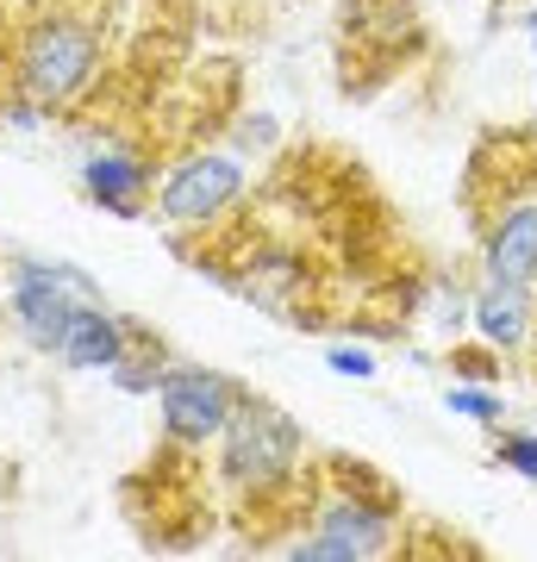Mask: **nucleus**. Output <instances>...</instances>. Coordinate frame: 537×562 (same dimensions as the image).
I'll return each mask as SVG.
<instances>
[{
	"instance_id": "obj_1",
	"label": "nucleus",
	"mask_w": 537,
	"mask_h": 562,
	"mask_svg": "<svg viewBox=\"0 0 537 562\" xmlns=\"http://www.w3.org/2000/svg\"><path fill=\"white\" fill-rule=\"evenodd\" d=\"M107 69V0H25L13 25V88L44 113H69Z\"/></svg>"
},
{
	"instance_id": "obj_2",
	"label": "nucleus",
	"mask_w": 537,
	"mask_h": 562,
	"mask_svg": "<svg viewBox=\"0 0 537 562\" xmlns=\"http://www.w3.org/2000/svg\"><path fill=\"white\" fill-rule=\"evenodd\" d=\"M288 562H376L400 550V513L376 482H332L306 506V531L276 543Z\"/></svg>"
},
{
	"instance_id": "obj_3",
	"label": "nucleus",
	"mask_w": 537,
	"mask_h": 562,
	"mask_svg": "<svg viewBox=\"0 0 537 562\" xmlns=\"http://www.w3.org/2000/svg\"><path fill=\"white\" fill-rule=\"evenodd\" d=\"M300 457H306V431L257 394H244L220 431V482L232 494H281L300 475Z\"/></svg>"
},
{
	"instance_id": "obj_4",
	"label": "nucleus",
	"mask_w": 537,
	"mask_h": 562,
	"mask_svg": "<svg viewBox=\"0 0 537 562\" xmlns=\"http://www.w3.org/2000/svg\"><path fill=\"white\" fill-rule=\"evenodd\" d=\"M244 194H250V157L238 144H200V150H181L157 176L150 213L169 232H213Z\"/></svg>"
},
{
	"instance_id": "obj_5",
	"label": "nucleus",
	"mask_w": 537,
	"mask_h": 562,
	"mask_svg": "<svg viewBox=\"0 0 537 562\" xmlns=\"http://www.w3.org/2000/svg\"><path fill=\"white\" fill-rule=\"evenodd\" d=\"M7 301H13V325L38 357H57L69 331L81 325L88 306H100V288L81 276L76 262H44V257H20L7 276Z\"/></svg>"
},
{
	"instance_id": "obj_6",
	"label": "nucleus",
	"mask_w": 537,
	"mask_h": 562,
	"mask_svg": "<svg viewBox=\"0 0 537 562\" xmlns=\"http://www.w3.org/2000/svg\"><path fill=\"white\" fill-rule=\"evenodd\" d=\"M250 394L244 382L220 375V369H200V362H169V375L157 387V413L163 431L176 443H220L225 419L238 413V401Z\"/></svg>"
},
{
	"instance_id": "obj_7",
	"label": "nucleus",
	"mask_w": 537,
	"mask_h": 562,
	"mask_svg": "<svg viewBox=\"0 0 537 562\" xmlns=\"http://www.w3.org/2000/svg\"><path fill=\"white\" fill-rule=\"evenodd\" d=\"M157 176H163V169L144 157L138 144L107 138V144H94V150L81 157L76 188H81V201L100 206L107 220H144L150 201H157Z\"/></svg>"
},
{
	"instance_id": "obj_8",
	"label": "nucleus",
	"mask_w": 537,
	"mask_h": 562,
	"mask_svg": "<svg viewBox=\"0 0 537 562\" xmlns=\"http://www.w3.org/2000/svg\"><path fill=\"white\" fill-rule=\"evenodd\" d=\"M481 276L537 288V194H513V201L488 220V238H481Z\"/></svg>"
},
{
	"instance_id": "obj_9",
	"label": "nucleus",
	"mask_w": 537,
	"mask_h": 562,
	"mask_svg": "<svg viewBox=\"0 0 537 562\" xmlns=\"http://www.w3.org/2000/svg\"><path fill=\"white\" fill-rule=\"evenodd\" d=\"M469 319H476L481 344H494V350H532L537 344V288L481 276L476 301H469Z\"/></svg>"
},
{
	"instance_id": "obj_10",
	"label": "nucleus",
	"mask_w": 537,
	"mask_h": 562,
	"mask_svg": "<svg viewBox=\"0 0 537 562\" xmlns=\"http://www.w3.org/2000/svg\"><path fill=\"white\" fill-rule=\"evenodd\" d=\"M232 288H238L250 306H262V313H276V319H288L300 301V288H306V262L294 257V250H257V257L244 262V269H232Z\"/></svg>"
},
{
	"instance_id": "obj_11",
	"label": "nucleus",
	"mask_w": 537,
	"mask_h": 562,
	"mask_svg": "<svg viewBox=\"0 0 537 562\" xmlns=\"http://www.w3.org/2000/svg\"><path fill=\"white\" fill-rule=\"evenodd\" d=\"M125 350H132V319H120L113 306L100 301V306L81 313V325L69 331V344L57 350V362H63V369H113Z\"/></svg>"
},
{
	"instance_id": "obj_12",
	"label": "nucleus",
	"mask_w": 537,
	"mask_h": 562,
	"mask_svg": "<svg viewBox=\"0 0 537 562\" xmlns=\"http://www.w3.org/2000/svg\"><path fill=\"white\" fill-rule=\"evenodd\" d=\"M444 406H450L457 419H476V425H500V419H506V401H500L488 382H457V387H444Z\"/></svg>"
},
{
	"instance_id": "obj_13",
	"label": "nucleus",
	"mask_w": 537,
	"mask_h": 562,
	"mask_svg": "<svg viewBox=\"0 0 537 562\" xmlns=\"http://www.w3.org/2000/svg\"><path fill=\"white\" fill-rule=\"evenodd\" d=\"M494 462L506 469V475H518V482L537 487V431H500V438H494Z\"/></svg>"
},
{
	"instance_id": "obj_14",
	"label": "nucleus",
	"mask_w": 537,
	"mask_h": 562,
	"mask_svg": "<svg viewBox=\"0 0 537 562\" xmlns=\"http://www.w3.org/2000/svg\"><path fill=\"white\" fill-rule=\"evenodd\" d=\"M325 369H332V375H344V382H376L381 357L369 350V344H332V350H325Z\"/></svg>"
},
{
	"instance_id": "obj_15",
	"label": "nucleus",
	"mask_w": 537,
	"mask_h": 562,
	"mask_svg": "<svg viewBox=\"0 0 537 562\" xmlns=\"http://www.w3.org/2000/svg\"><path fill=\"white\" fill-rule=\"evenodd\" d=\"M281 144V125L269 120V113H244L238 120V150L250 157V150H276Z\"/></svg>"
},
{
	"instance_id": "obj_16",
	"label": "nucleus",
	"mask_w": 537,
	"mask_h": 562,
	"mask_svg": "<svg viewBox=\"0 0 537 562\" xmlns=\"http://www.w3.org/2000/svg\"><path fill=\"white\" fill-rule=\"evenodd\" d=\"M457 375H462V382H494L500 369H494L488 357H462V369H457Z\"/></svg>"
},
{
	"instance_id": "obj_17",
	"label": "nucleus",
	"mask_w": 537,
	"mask_h": 562,
	"mask_svg": "<svg viewBox=\"0 0 537 562\" xmlns=\"http://www.w3.org/2000/svg\"><path fill=\"white\" fill-rule=\"evenodd\" d=\"M7 94H13V44L0 38V101H7Z\"/></svg>"
},
{
	"instance_id": "obj_18",
	"label": "nucleus",
	"mask_w": 537,
	"mask_h": 562,
	"mask_svg": "<svg viewBox=\"0 0 537 562\" xmlns=\"http://www.w3.org/2000/svg\"><path fill=\"white\" fill-rule=\"evenodd\" d=\"M525 38H532V50H537V7L525 13Z\"/></svg>"
}]
</instances>
